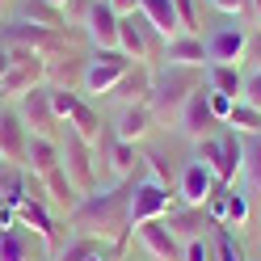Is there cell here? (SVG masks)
Returning <instances> with one entry per match:
<instances>
[{"label":"cell","instance_id":"cell-1","mask_svg":"<svg viewBox=\"0 0 261 261\" xmlns=\"http://www.w3.org/2000/svg\"><path fill=\"white\" fill-rule=\"evenodd\" d=\"M130 194H135V181L97 186L93 194L80 198V206L68 215V232L101 240L106 249L118 257L122 244L130 240V232H135V223H130Z\"/></svg>","mask_w":261,"mask_h":261},{"label":"cell","instance_id":"cell-2","mask_svg":"<svg viewBox=\"0 0 261 261\" xmlns=\"http://www.w3.org/2000/svg\"><path fill=\"white\" fill-rule=\"evenodd\" d=\"M206 85V68H181V63H165L160 72H152V97L148 110L160 122H173L177 110L190 101V93H198Z\"/></svg>","mask_w":261,"mask_h":261},{"label":"cell","instance_id":"cell-3","mask_svg":"<svg viewBox=\"0 0 261 261\" xmlns=\"http://www.w3.org/2000/svg\"><path fill=\"white\" fill-rule=\"evenodd\" d=\"M198 165H206L215 173L219 186H236L240 165H244V135H236L232 126L219 130V135H206L198 139Z\"/></svg>","mask_w":261,"mask_h":261},{"label":"cell","instance_id":"cell-4","mask_svg":"<svg viewBox=\"0 0 261 261\" xmlns=\"http://www.w3.org/2000/svg\"><path fill=\"white\" fill-rule=\"evenodd\" d=\"M13 55V68L0 76V101H21L30 89L46 85V59L30 46H9Z\"/></svg>","mask_w":261,"mask_h":261},{"label":"cell","instance_id":"cell-5","mask_svg":"<svg viewBox=\"0 0 261 261\" xmlns=\"http://www.w3.org/2000/svg\"><path fill=\"white\" fill-rule=\"evenodd\" d=\"M0 42H5V46H30V51H38L42 59L68 55V30H42V25L21 21V17H13V21L5 25Z\"/></svg>","mask_w":261,"mask_h":261},{"label":"cell","instance_id":"cell-6","mask_svg":"<svg viewBox=\"0 0 261 261\" xmlns=\"http://www.w3.org/2000/svg\"><path fill=\"white\" fill-rule=\"evenodd\" d=\"M59 152H63V173L72 177V186H76L80 194H93V190H97V148H93V143H85L76 130L63 126Z\"/></svg>","mask_w":261,"mask_h":261},{"label":"cell","instance_id":"cell-7","mask_svg":"<svg viewBox=\"0 0 261 261\" xmlns=\"http://www.w3.org/2000/svg\"><path fill=\"white\" fill-rule=\"evenodd\" d=\"M118 51L130 63H148V59H160L165 38H160L139 13H126V17H118Z\"/></svg>","mask_w":261,"mask_h":261},{"label":"cell","instance_id":"cell-8","mask_svg":"<svg viewBox=\"0 0 261 261\" xmlns=\"http://www.w3.org/2000/svg\"><path fill=\"white\" fill-rule=\"evenodd\" d=\"M177 206V190L173 186H160L156 177H135V194H130V223H152V219H165L169 211Z\"/></svg>","mask_w":261,"mask_h":261},{"label":"cell","instance_id":"cell-9","mask_svg":"<svg viewBox=\"0 0 261 261\" xmlns=\"http://www.w3.org/2000/svg\"><path fill=\"white\" fill-rule=\"evenodd\" d=\"M126 72H130V59L122 51H97L85 76H80V89H85V97H110Z\"/></svg>","mask_w":261,"mask_h":261},{"label":"cell","instance_id":"cell-10","mask_svg":"<svg viewBox=\"0 0 261 261\" xmlns=\"http://www.w3.org/2000/svg\"><path fill=\"white\" fill-rule=\"evenodd\" d=\"M17 227H25L30 236H38L46 249H59L63 244V223L46 202H34V198L17 202Z\"/></svg>","mask_w":261,"mask_h":261},{"label":"cell","instance_id":"cell-11","mask_svg":"<svg viewBox=\"0 0 261 261\" xmlns=\"http://www.w3.org/2000/svg\"><path fill=\"white\" fill-rule=\"evenodd\" d=\"M17 114H21V122L30 126V135L55 139V130H63V122L55 118V110H51V93H46V85L30 89L21 101H17Z\"/></svg>","mask_w":261,"mask_h":261},{"label":"cell","instance_id":"cell-12","mask_svg":"<svg viewBox=\"0 0 261 261\" xmlns=\"http://www.w3.org/2000/svg\"><path fill=\"white\" fill-rule=\"evenodd\" d=\"M110 165V173L118 177V181H135V173L143 165V152H139V143H122L118 135H101V143H97V165Z\"/></svg>","mask_w":261,"mask_h":261},{"label":"cell","instance_id":"cell-13","mask_svg":"<svg viewBox=\"0 0 261 261\" xmlns=\"http://www.w3.org/2000/svg\"><path fill=\"white\" fill-rule=\"evenodd\" d=\"M177 130H181V135L186 139H194V143H198V139H206L211 135V130H215V126H223L219 118H215V114H211V101H206V89H198V93H190V101L181 106V110H177Z\"/></svg>","mask_w":261,"mask_h":261},{"label":"cell","instance_id":"cell-14","mask_svg":"<svg viewBox=\"0 0 261 261\" xmlns=\"http://www.w3.org/2000/svg\"><path fill=\"white\" fill-rule=\"evenodd\" d=\"M25 143H30V126L21 122V114L0 110V160L25 169Z\"/></svg>","mask_w":261,"mask_h":261},{"label":"cell","instance_id":"cell-15","mask_svg":"<svg viewBox=\"0 0 261 261\" xmlns=\"http://www.w3.org/2000/svg\"><path fill=\"white\" fill-rule=\"evenodd\" d=\"M135 232H139V244H143V253H148L152 261H181V240L169 232V223H165V219L139 223Z\"/></svg>","mask_w":261,"mask_h":261},{"label":"cell","instance_id":"cell-16","mask_svg":"<svg viewBox=\"0 0 261 261\" xmlns=\"http://www.w3.org/2000/svg\"><path fill=\"white\" fill-rule=\"evenodd\" d=\"M244 42H249V30L244 25H223L206 38V63H244Z\"/></svg>","mask_w":261,"mask_h":261},{"label":"cell","instance_id":"cell-17","mask_svg":"<svg viewBox=\"0 0 261 261\" xmlns=\"http://www.w3.org/2000/svg\"><path fill=\"white\" fill-rule=\"evenodd\" d=\"M85 34L93 42V51H118V13L106 0H93V13L85 21Z\"/></svg>","mask_w":261,"mask_h":261},{"label":"cell","instance_id":"cell-18","mask_svg":"<svg viewBox=\"0 0 261 261\" xmlns=\"http://www.w3.org/2000/svg\"><path fill=\"white\" fill-rule=\"evenodd\" d=\"M215 186H219V181H215V173L194 160V165H186L181 181H177V202H181V206H202L211 194H215Z\"/></svg>","mask_w":261,"mask_h":261},{"label":"cell","instance_id":"cell-19","mask_svg":"<svg viewBox=\"0 0 261 261\" xmlns=\"http://www.w3.org/2000/svg\"><path fill=\"white\" fill-rule=\"evenodd\" d=\"M110 97L118 106H148V97H152V68L148 63H130V72L114 85Z\"/></svg>","mask_w":261,"mask_h":261},{"label":"cell","instance_id":"cell-20","mask_svg":"<svg viewBox=\"0 0 261 261\" xmlns=\"http://www.w3.org/2000/svg\"><path fill=\"white\" fill-rule=\"evenodd\" d=\"M165 223H169V232L181 240V244H186V240H198V236H206L211 227H215V223L206 219L202 206H181V202H177L169 215H165Z\"/></svg>","mask_w":261,"mask_h":261},{"label":"cell","instance_id":"cell-21","mask_svg":"<svg viewBox=\"0 0 261 261\" xmlns=\"http://www.w3.org/2000/svg\"><path fill=\"white\" fill-rule=\"evenodd\" d=\"M42 181H46V206H51L55 215H72V211L80 206V198H85V194L72 186V177L63 173V165H59V169H51V173L42 177Z\"/></svg>","mask_w":261,"mask_h":261},{"label":"cell","instance_id":"cell-22","mask_svg":"<svg viewBox=\"0 0 261 261\" xmlns=\"http://www.w3.org/2000/svg\"><path fill=\"white\" fill-rule=\"evenodd\" d=\"M152 126H156V114H152L148 106H122V110H118V122H114L110 130H114L122 143H143Z\"/></svg>","mask_w":261,"mask_h":261},{"label":"cell","instance_id":"cell-23","mask_svg":"<svg viewBox=\"0 0 261 261\" xmlns=\"http://www.w3.org/2000/svg\"><path fill=\"white\" fill-rule=\"evenodd\" d=\"M165 63H181V68H206V42L198 34H177L165 42V51H160Z\"/></svg>","mask_w":261,"mask_h":261},{"label":"cell","instance_id":"cell-24","mask_svg":"<svg viewBox=\"0 0 261 261\" xmlns=\"http://www.w3.org/2000/svg\"><path fill=\"white\" fill-rule=\"evenodd\" d=\"M63 165V152H59V139H46V135H30L25 143V173H38L46 177L51 169Z\"/></svg>","mask_w":261,"mask_h":261},{"label":"cell","instance_id":"cell-25","mask_svg":"<svg viewBox=\"0 0 261 261\" xmlns=\"http://www.w3.org/2000/svg\"><path fill=\"white\" fill-rule=\"evenodd\" d=\"M139 17L148 21L160 38H177L181 34V21H177V9H173V0H139Z\"/></svg>","mask_w":261,"mask_h":261},{"label":"cell","instance_id":"cell-26","mask_svg":"<svg viewBox=\"0 0 261 261\" xmlns=\"http://www.w3.org/2000/svg\"><path fill=\"white\" fill-rule=\"evenodd\" d=\"M17 17H21V21H34V25H42V30H68L63 9L51 5V0H21V5H17Z\"/></svg>","mask_w":261,"mask_h":261},{"label":"cell","instance_id":"cell-27","mask_svg":"<svg viewBox=\"0 0 261 261\" xmlns=\"http://www.w3.org/2000/svg\"><path fill=\"white\" fill-rule=\"evenodd\" d=\"M68 130H76V135L85 139V143H93V148H97V143H101V135H106V126H101V114H97V110L85 101V97H80V106L72 110Z\"/></svg>","mask_w":261,"mask_h":261},{"label":"cell","instance_id":"cell-28","mask_svg":"<svg viewBox=\"0 0 261 261\" xmlns=\"http://www.w3.org/2000/svg\"><path fill=\"white\" fill-rule=\"evenodd\" d=\"M240 85H244V72L236 63H206V89L211 93H223V97L240 101Z\"/></svg>","mask_w":261,"mask_h":261},{"label":"cell","instance_id":"cell-29","mask_svg":"<svg viewBox=\"0 0 261 261\" xmlns=\"http://www.w3.org/2000/svg\"><path fill=\"white\" fill-rule=\"evenodd\" d=\"M240 177H244L249 198H261V135H244V165H240Z\"/></svg>","mask_w":261,"mask_h":261},{"label":"cell","instance_id":"cell-30","mask_svg":"<svg viewBox=\"0 0 261 261\" xmlns=\"http://www.w3.org/2000/svg\"><path fill=\"white\" fill-rule=\"evenodd\" d=\"M97 253H110L101 240H93V236H80V232H72L68 240L55 249V261H89V257H97ZM114 257V253H110Z\"/></svg>","mask_w":261,"mask_h":261},{"label":"cell","instance_id":"cell-31","mask_svg":"<svg viewBox=\"0 0 261 261\" xmlns=\"http://www.w3.org/2000/svg\"><path fill=\"white\" fill-rule=\"evenodd\" d=\"M34 244H30L25 227H0V261H30Z\"/></svg>","mask_w":261,"mask_h":261},{"label":"cell","instance_id":"cell-32","mask_svg":"<svg viewBox=\"0 0 261 261\" xmlns=\"http://www.w3.org/2000/svg\"><path fill=\"white\" fill-rule=\"evenodd\" d=\"M0 202H9V206L25 202V169L5 165V160H0Z\"/></svg>","mask_w":261,"mask_h":261},{"label":"cell","instance_id":"cell-33","mask_svg":"<svg viewBox=\"0 0 261 261\" xmlns=\"http://www.w3.org/2000/svg\"><path fill=\"white\" fill-rule=\"evenodd\" d=\"M223 126H232L236 135H261V110H257V106H249V101H236Z\"/></svg>","mask_w":261,"mask_h":261},{"label":"cell","instance_id":"cell-34","mask_svg":"<svg viewBox=\"0 0 261 261\" xmlns=\"http://www.w3.org/2000/svg\"><path fill=\"white\" fill-rule=\"evenodd\" d=\"M253 215V202H249V194H240L232 186V194H227V206H223V223L219 227H244Z\"/></svg>","mask_w":261,"mask_h":261},{"label":"cell","instance_id":"cell-35","mask_svg":"<svg viewBox=\"0 0 261 261\" xmlns=\"http://www.w3.org/2000/svg\"><path fill=\"white\" fill-rule=\"evenodd\" d=\"M211 249H215V261H244V249L232 227H215V240H211Z\"/></svg>","mask_w":261,"mask_h":261},{"label":"cell","instance_id":"cell-36","mask_svg":"<svg viewBox=\"0 0 261 261\" xmlns=\"http://www.w3.org/2000/svg\"><path fill=\"white\" fill-rule=\"evenodd\" d=\"M46 93H51V110H55V118H59V122H68V118H72V110L80 106V93H72L68 85H46Z\"/></svg>","mask_w":261,"mask_h":261},{"label":"cell","instance_id":"cell-37","mask_svg":"<svg viewBox=\"0 0 261 261\" xmlns=\"http://www.w3.org/2000/svg\"><path fill=\"white\" fill-rule=\"evenodd\" d=\"M63 21H68V30L72 25H80L85 30V21H89V13H93V0H63Z\"/></svg>","mask_w":261,"mask_h":261},{"label":"cell","instance_id":"cell-38","mask_svg":"<svg viewBox=\"0 0 261 261\" xmlns=\"http://www.w3.org/2000/svg\"><path fill=\"white\" fill-rule=\"evenodd\" d=\"M181 261H215V249H211V240H206V236L186 240V244H181Z\"/></svg>","mask_w":261,"mask_h":261},{"label":"cell","instance_id":"cell-39","mask_svg":"<svg viewBox=\"0 0 261 261\" xmlns=\"http://www.w3.org/2000/svg\"><path fill=\"white\" fill-rule=\"evenodd\" d=\"M240 101H249L261 110V68H253L249 76H244V85H240Z\"/></svg>","mask_w":261,"mask_h":261},{"label":"cell","instance_id":"cell-40","mask_svg":"<svg viewBox=\"0 0 261 261\" xmlns=\"http://www.w3.org/2000/svg\"><path fill=\"white\" fill-rule=\"evenodd\" d=\"M177 9V21H181V34H194V25H198V9H194V0H173Z\"/></svg>","mask_w":261,"mask_h":261},{"label":"cell","instance_id":"cell-41","mask_svg":"<svg viewBox=\"0 0 261 261\" xmlns=\"http://www.w3.org/2000/svg\"><path fill=\"white\" fill-rule=\"evenodd\" d=\"M206 101H211V114H215L219 122H227V114H232V106H236V97H223V93H211V89H206Z\"/></svg>","mask_w":261,"mask_h":261},{"label":"cell","instance_id":"cell-42","mask_svg":"<svg viewBox=\"0 0 261 261\" xmlns=\"http://www.w3.org/2000/svg\"><path fill=\"white\" fill-rule=\"evenodd\" d=\"M244 63L261 68V30H249V42H244Z\"/></svg>","mask_w":261,"mask_h":261},{"label":"cell","instance_id":"cell-43","mask_svg":"<svg viewBox=\"0 0 261 261\" xmlns=\"http://www.w3.org/2000/svg\"><path fill=\"white\" fill-rule=\"evenodd\" d=\"M206 5H215L219 13H232V17L240 21V17H244V9H249V0H206Z\"/></svg>","mask_w":261,"mask_h":261},{"label":"cell","instance_id":"cell-44","mask_svg":"<svg viewBox=\"0 0 261 261\" xmlns=\"http://www.w3.org/2000/svg\"><path fill=\"white\" fill-rule=\"evenodd\" d=\"M240 21H244V30H249V25L261 30V0H249V9H244V17H240Z\"/></svg>","mask_w":261,"mask_h":261},{"label":"cell","instance_id":"cell-45","mask_svg":"<svg viewBox=\"0 0 261 261\" xmlns=\"http://www.w3.org/2000/svg\"><path fill=\"white\" fill-rule=\"evenodd\" d=\"M106 5L118 13V17H126V13H139V0H106Z\"/></svg>","mask_w":261,"mask_h":261},{"label":"cell","instance_id":"cell-46","mask_svg":"<svg viewBox=\"0 0 261 261\" xmlns=\"http://www.w3.org/2000/svg\"><path fill=\"white\" fill-rule=\"evenodd\" d=\"M0 227H17V206L0 202Z\"/></svg>","mask_w":261,"mask_h":261},{"label":"cell","instance_id":"cell-47","mask_svg":"<svg viewBox=\"0 0 261 261\" xmlns=\"http://www.w3.org/2000/svg\"><path fill=\"white\" fill-rule=\"evenodd\" d=\"M9 68H13V55H9V46H5V42H0V76H5Z\"/></svg>","mask_w":261,"mask_h":261},{"label":"cell","instance_id":"cell-48","mask_svg":"<svg viewBox=\"0 0 261 261\" xmlns=\"http://www.w3.org/2000/svg\"><path fill=\"white\" fill-rule=\"evenodd\" d=\"M89 261H110V253H97V257H89Z\"/></svg>","mask_w":261,"mask_h":261},{"label":"cell","instance_id":"cell-49","mask_svg":"<svg viewBox=\"0 0 261 261\" xmlns=\"http://www.w3.org/2000/svg\"><path fill=\"white\" fill-rule=\"evenodd\" d=\"M51 5H63V0H51Z\"/></svg>","mask_w":261,"mask_h":261}]
</instances>
